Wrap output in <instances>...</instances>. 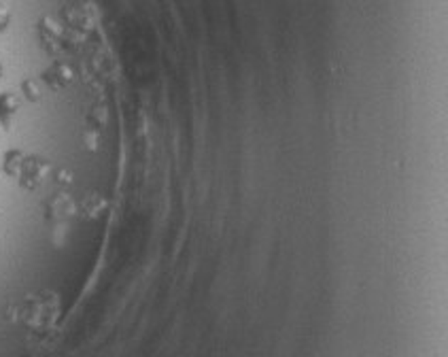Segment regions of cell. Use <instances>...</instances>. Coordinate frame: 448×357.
Listing matches in <instances>:
<instances>
[{
  "label": "cell",
  "instance_id": "1",
  "mask_svg": "<svg viewBox=\"0 0 448 357\" xmlns=\"http://www.w3.org/2000/svg\"><path fill=\"white\" fill-rule=\"evenodd\" d=\"M19 106H21V94H15V92L0 94V126L4 132L11 130L13 119L19 113Z\"/></svg>",
  "mask_w": 448,
  "mask_h": 357
},
{
  "label": "cell",
  "instance_id": "2",
  "mask_svg": "<svg viewBox=\"0 0 448 357\" xmlns=\"http://www.w3.org/2000/svg\"><path fill=\"white\" fill-rule=\"evenodd\" d=\"M19 94H21V98L28 100V102H40V98H43L40 83H38L36 79H32V77H28V79H23V81L19 83Z\"/></svg>",
  "mask_w": 448,
  "mask_h": 357
},
{
  "label": "cell",
  "instance_id": "3",
  "mask_svg": "<svg viewBox=\"0 0 448 357\" xmlns=\"http://www.w3.org/2000/svg\"><path fill=\"white\" fill-rule=\"evenodd\" d=\"M11 26V11L4 2H0V34H4Z\"/></svg>",
  "mask_w": 448,
  "mask_h": 357
},
{
  "label": "cell",
  "instance_id": "4",
  "mask_svg": "<svg viewBox=\"0 0 448 357\" xmlns=\"http://www.w3.org/2000/svg\"><path fill=\"white\" fill-rule=\"evenodd\" d=\"M2 75H4V66H2V62H0V79H2Z\"/></svg>",
  "mask_w": 448,
  "mask_h": 357
}]
</instances>
